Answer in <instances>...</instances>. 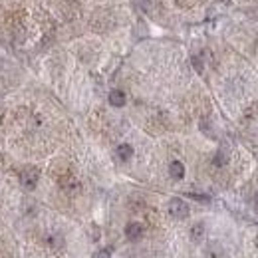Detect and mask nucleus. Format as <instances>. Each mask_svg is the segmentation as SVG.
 I'll return each mask as SVG.
<instances>
[{"instance_id":"f257e3e1","label":"nucleus","mask_w":258,"mask_h":258,"mask_svg":"<svg viewBox=\"0 0 258 258\" xmlns=\"http://www.w3.org/2000/svg\"><path fill=\"white\" fill-rule=\"evenodd\" d=\"M169 215L177 221H183L189 217V205L183 199H171L169 201Z\"/></svg>"},{"instance_id":"f03ea898","label":"nucleus","mask_w":258,"mask_h":258,"mask_svg":"<svg viewBox=\"0 0 258 258\" xmlns=\"http://www.w3.org/2000/svg\"><path fill=\"white\" fill-rule=\"evenodd\" d=\"M38 179H40V171H38L36 167H28V169H24V171L20 173V183H22V187L28 189V191L36 189Z\"/></svg>"},{"instance_id":"7ed1b4c3","label":"nucleus","mask_w":258,"mask_h":258,"mask_svg":"<svg viewBox=\"0 0 258 258\" xmlns=\"http://www.w3.org/2000/svg\"><path fill=\"white\" fill-rule=\"evenodd\" d=\"M141 234H143V226L139 223H129L125 226V236L129 240H137V238H141Z\"/></svg>"},{"instance_id":"20e7f679","label":"nucleus","mask_w":258,"mask_h":258,"mask_svg":"<svg viewBox=\"0 0 258 258\" xmlns=\"http://www.w3.org/2000/svg\"><path fill=\"white\" fill-rule=\"evenodd\" d=\"M125 101H127V97H125V94H123L121 90H113V92L109 94V103H111L113 107H123Z\"/></svg>"},{"instance_id":"39448f33","label":"nucleus","mask_w":258,"mask_h":258,"mask_svg":"<svg viewBox=\"0 0 258 258\" xmlns=\"http://www.w3.org/2000/svg\"><path fill=\"white\" fill-rule=\"evenodd\" d=\"M169 173H171V177L173 179H183L185 177V167H183V163L181 161H173L171 165H169Z\"/></svg>"},{"instance_id":"423d86ee","label":"nucleus","mask_w":258,"mask_h":258,"mask_svg":"<svg viewBox=\"0 0 258 258\" xmlns=\"http://www.w3.org/2000/svg\"><path fill=\"white\" fill-rule=\"evenodd\" d=\"M115 153H117V157H119L121 161H129V159L133 157V147L127 145V143H121V145L115 149Z\"/></svg>"},{"instance_id":"0eeeda50","label":"nucleus","mask_w":258,"mask_h":258,"mask_svg":"<svg viewBox=\"0 0 258 258\" xmlns=\"http://www.w3.org/2000/svg\"><path fill=\"white\" fill-rule=\"evenodd\" d=\"M226 163H228V151H226V149H219V153H217L215 159H213V165H215V167H225Z\"/></svg>"},{"instance_id":"6e6552de","label":"nucleus","mask_w":258,"mask_h":258,"mask_svg":"<svg viewBox=\"0 0 258 258\" xmlns=\"http://www.w3.org/2000/svg\"><path fill=\"white\" fill-rule=\"evenodd\" d=\"M46 240H48L50 248H62V246H64V238H62V234H48Z\"/></svg>"},{"instance_id":"1a4fd4ad","label":"nucleus","mask_w":258,"mask_h":258,"mask_svg":"<svg viewBox=\"0 0 258 258\" xmlns=\"http://www.w3.org/2000/svg\"><path fill=\"white\" fill-rule=\"evenodd\" d=\"M203 236H205V225H203V223L193 225V228H191V238H193L195 242H199Z\"/></svg>"},{"instance_id":"9d476101","label":"nucleus","mask_w":258,"mask_h":258,"mask_svg":"<svg viewBox=\"0 0 258 258\" xmlns=\"http://www.w3.org/2000/svg\"><path fill=\"white\" fill-rule=\"evenodd\" d=\"M60 185H62V189H66L68 193H72V191H78V189H80V183H78L76 179H64Z\"/></svg>"},{"instance_id":"9b49d317","label":"nucleus","mask_w":258,"mask_h":258,"mask_svg":"<svg viewBox=\"0 0 258 258\" xmlns=\"http://www.w3.org/2000/svg\"><path fill=\"white\" fill-rule=\"evenodd\" d=\"M94 258H111V248H103V250H99Z\"/></svg>"},{"instance_id":"f8f14e48","label":"nucleus","mask_w":258,"mask_h":258,"mask_svg":"<svg viewBox=\"0 0 258 258\" xmlns=\"http://www.w3.org/2000/svg\"><path fill=\"white\" fill-rule=\"evenodd\" d=\"M256 205H258V193H256Z\"/></svg>"},{"instance_id":"ddd939ff","label":"nucleus","mask_w":258,"mask_h":258,"mask_svg":"<svg viewBox=\"0 0 258 258\" xmlns=\"http://www.w3.org/2000/svg\"><path fill=\"white\" fill-rule=\"evenodd\" d=\"M0 97H2V94H0Z\"/></svg>"}]
</instances>
